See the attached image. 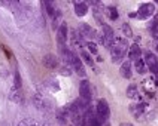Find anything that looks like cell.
<instances>
[{"label": "cell", "instance_id": "6da1fadb", "mask_svg": "<svg viewBox=\"0 0 158 126\" xmlns=\"http://www.w3.org/2000/svg\"><path fill=\"white\" fill-rule=\"evenodd\" d=\"M154 12H155L154 3H145V5L140 6V9L137 12V16H139L140 19H146V18H149L151 15H154Z\"/></svg>", "mask_w": 158, "mask_h": 126}, {"label": "cell", "instance_id": "7a4b0ae2", "mask_svg": "<svg viewBox=\"0 0 158 126\" xmlns=\"http://www.w3.org/2000/svg\"><path fill=\"white\" fill-rule=\"evenodd\" d=\"M145 64L149 67V70L152 73H155V74L158 73V58L154 54H151V52L145 54Z\"/></svg>", "mask_w": 158, "mask_h": 126}, {"label": "cell", "instance_id": "3957f363", "mask_svg": "<svg viewBox=\"0 0 158 126\" xmlns=\"http://www.w3.org/2000/svg\"><path fill=\"white\" fill-rule=\"evenodd\" d=\"M109 113H111V111H109V105H107V103H106L104 100H100V101L97 103V116L104 122V120H107Z\"/></svg>", "mask_w": 158, "mask_h": 126}, {"label": "cell", "instance_id": "277c9868", "mask_svg": "<svg viewBox=\"0 0 158 126\" xmlns=\"http://www.w3.org/2000/svg\"><path fill=\"white\" fill-rule=\"evenodd\" d=\"M57 42H58V46H66V42H67V24H61L58 31H57Z\"/></svg>", "mask_w": 158, "mask_h": 126}, {"label": "cell", "instance_id": "5b68a950", "mask_svg": "<svg viewBox=\"0 0 158 126\" xmlns=\"http://www.w3.org/2000/svg\"><path fill=\"white\" fill-rule=\"evenodd\" d=\"M79 95H81V98H84L87 101L91 100V86L88 80L81 82V85H79Z\"/></svg>", "mask_w": 158, "mask_h": 126}, {"label": "cell", "instance_id": "8992f818", "mask_svg": "<svg viewBox=\"0 0 158 126\" xmlns=\"http://www.w3.org/2000/svg\"><path fill=\"white\" fill-rule=\"evenodd\" d=\"M42 62H43V65H45L46 68H49V70H54L58 67V59L52 54H46L45 57L42 58Z\"/></svg>", "mask_w": 158, "mask_h": 126}, {"label": "cell", "instance_id": "52a82bcc", "mask_svg": "<svg viewBox=\"0 0 158 126\" xmlns=\"http://www.w3.org/2000/svg\"><path fill=\"white\" fill-rule=\"evenodd\" d=\"M119 74H121L124 79H130V77H131V62H130V61L122 62V65H121V68H119Z\"/></svg>", "mask_w": 158, "mask_h": 126}, {"label": "cell", "instance_id": "ba28073f", "mask_svg": "<svg viewBox=\"0 0 158 126\" xmlns=\"http://www.w3.org/2000/svg\"><path fill=\"white\" fill-rule=\"evenodd\" d=\"M79 33L82 36H85V37H94V36H96V31L91 28L88 24H85V23H82L79 25Z\"/></svg>", "mask_w": 158, "mask_h": 126}, {"label": "cell", "instance_id": "9c48e42d", "mask_svg": "<svg viewBox=\"0 0 158 126\" xmlns=\"http://www.w3.org/2000/svg\"><path fill=\"white\" fill-rule=\"evenodd\" d=\"M87 11H88V5L84 3V2H76L75 3V13L78 16H84L87 15Z\"/></svg>", "mask_w": 158, "mask_h": 126}, {"label": "cell", "instance_id": "30bf717a", "mask_svg": "<svg viewBox=\"0 0 158 126\" xmlns=\"http://www.w3.org/2000/svg\"><path fill=\"white\" fill-rule=\"evenodd\" d=\"M140 47H139V45H133L130 46V52H128V57H130V59H133V61H137V59H140Z\"/></svg>", "mask_w": 158, "mask_h": 126}, {"label": "cell", "instance_id": "8fae6325", "mask_svg": "<svg viewBox=\"0 0 158 126\" xmlns=\"http://www.w3.org/2000/svg\"><path fill=\"white\" fill-rule=\"evenodd\" d=\"M145 107H146L145 104H139V105L133 104V105H130V113L134 116V117H140V114L145 111Z\"/></svg>", "mask_w": 158, "mask_h": 126}, {"label": "cell", "instance_id": "7c38bea8", "mask_svg": "<svg viewBox=\"0 0 158 126\" xmlns=\"http://www.w3.org/2000/svg\"><path fill=\"white\" fill-rule=\"evenodd\" d=\"M82 37H84V36L81 34L79 31H75V30L72 31V42H73V45H75V46H79V47H81V46L84 45Z\"/></svg>", "mask_w": 158, "mask_h": 126}, {"label": "cell", "instance_id": "4fadbf2b", "mask_svg": "<svg viewBox=\"0 0 158 126\" xmlns=\"http://www.w3.org/2000/svg\"><path fill=\"white\" fill-rule=\"evenodd\" d=\"M9 98H11V101H13V103H21V101H23L21 93H20V89H17V88H13V89L11 91Z\"/></svg>", "mask_w": 158, "mask_h": 126}, {"label": "cell", "instance_id": "5bb4252c", "mask_svg": "<svg viewBox=\"0 0 158 126\" xmlns=\"http://www.w3.org/2000/svg\"><path fill=\"white\" fill-rule=\"evenodd\" d=\"M137 95H139L137 86H136V85H130V86L127 88V96L131 98V100H134V98H137Z\"/></svg>", "mask_w": 158, "mask_h": 126}, {"label": "cell", "instance_id": "9a60e30c", "mask_svg": "<svg viewBox=\"0 0 158 126\" xmlns=\"http://www.w3.org/2000/svg\"><path fill=\"white\" fill-rule=\"evenodd\" d=\"M134 67H136V71L140 73V74H143V73L146 71V64H145V61H142V59L134 61Z\"/></svg>", "mask_w": 158, "mask_h": 126}, {"label": "cell", "instance_id": "2e32d148", "mask_svg": "<svg viewBox=\"0 0 158 126\" xmlns=\"http://www.w3.org/2000/svg\"><path fill=\"white\" fill-rule=\"evenodd\" d=\"M33 104L37 108H43L45 107V100L40 96V95H34L33 96Z\"/></svg>", "mask_w": 158, "mask_h": 126}, {"label": "cell", "instance_id": "e0dca14e", "mask_svg": "<svg viewBox=\"0 0 158 126\" xmlns=\"http://www.w3.org/2000/svg\"><path fill=\"white\" fill-rule=\"evenodd\" d=\"M43 6H45L46 12H48V15L49 16H54L55 15V9H54V5H52V2H43Z\"/></svg>", "mask_w": 158, "mask_h": 126}, {"label": "cell", "instance_id": "ac0fdd59", "mask_svg": "<svg viewBox=\"0 0 158 126\" xmlns=\"http://www.w3.org/2000/svg\"><path fill=\"white\" fill-rule=\"evenodd\" d=\"M107 16L111 19H118V11L113 8V6H109L107 8Z\"/></svg>", "mask_w": 158, "mask_h": 126}, {"label": "cell", "instance_id": "d6986e66", "mask_svg": "<svg viewBox=\"0 0 158 126\" xmlns=\"http://www.w3.org/2000/svg\"><path fill=\"white\" fill-rule=\"evenodd\" d=\"M103 125V120L96 114V117H92L90 122H88V126H102Z\"/></svg>", "mask_w": 158, "mask_h": 126}, {"label": "cell", "instance_id": "ffe728a7", "mask_svg": "<svg viewBox=\"0 0 158 126\" xmlns=\"http://www.w3.org/2000/svg\"><path fill=\"white\" fill-rule=\"evenodd\" d=\"M13 79H15V82H13V88L20 89V88H21V76H20V71H18V70L15 71V77H13Z\"/></svg>", "mask_w": 158, "mask_h": 126}, {"label": "cell", "instance_id": "44dd1931", "mask_svg": "<svg viewBox=\"0 0 158 126\" xmlns=\"http://www.w3.org/2000/svg\"><path fill=\"white\" fill-rule=\"evenodd\" d=\"M81 57H82V59H84V61H85L88 65H92V58L90 57V54H88V52L82 51V52H81Z\"/></svg>", "mask_w": 158, "mask_h": 126}, {"label": "cell", "instance_id": "7402d4cb", "mask_svg": "<svg viewBox=\"0 0 158 126\" xmlns=\"http://www.w3.org/2000/svg\"><path fill=\"white\" fill-rule=\"evenodd\" d=\"M60 19H61V12L57 11L55 15H54V23H52V25H54V28H60V25H58V23H60Z\"/></svg>", "mask_w": 158, "mask_h": 126}, {"label": "cell", "instance_id": "603a6c76", "mask_svg": "<svg viewBox=\"0 0 158 126\" xmlns=\"http://www.w3.org/2000/svg\"><path fill=\"white\" fill-rule=\"evenodd\" d=\"M122 31H124V34L127 37H131L133 33H131V28H130V25L128 24H122Z\"/></svg>", "mask_w": 158, "mask_h": 126}, {"label": "cell", "instance_id": "cb8c5ba5", "mask_svg": "<svg viewBox=\"0 0 158 126\" xmlns=\"http://www.w3.org/2000/svg\"><path fill=\"white\" fill-rule=\"evenodd\" d=\"M87 47L90 49L91 54H97V52H99V51H97V45H96L94 42H88V43H87Z\"/></svg>", "mask_w": 158, "mask_h": 126}, {"label": "cell", "instance_id": "d4e9b609", "mask_svg": "<svg viewBox=\"0 0 158 126\" xmlns=\"http://www.w3.org/2000/svg\"><path fill=\"white\" fill-rule=\"evenodd\" d=\"M18 126H36V125L33 123V120H23V122H20Z\"/></svg>", "mask_w": 158, "mask_h": 126}, {"label": "cell", "instance_id": "484cf974", "mask_svg": "<svg viewBox=\"0 0 158 126\" xmlns=\"http://www.w3.org/2000/svg\"><path fill=\"white\" fill-rule=\"evenodd\" d=\"M61 73H63V76H70V70L69 68H63L61 70Z\"/></svg>", "mask_w": 158, "mask_h": 126}, {"label": "cell", "instance_id": "4316f807", "mask_svg": "<svg viewBox=\"0 0 158 126\" xmlns=\"http://www.w3.org/2000/svg\"><path fill=\"white\" fill-rule=\"evenodd\" d=\"M119 126H133V125H131V123H121Z\"/></svg>", "mask_w": 158, "mask_h": 126}, {"label": "cell", "instance_id": "83f0119b", "mask_svg": "<svg viewBox=\"0 0 158 126\" xmlns=\"http://www.w3.org/2000/svg\"><path fill=\"white\" fill-rule=\"evenodd\" d=\"M104 126H111V125H107V123H106V125H104Z\"/></svg>", "mask_w": 158, "mask_h": 126}, {"label": "cell", "instance_id": "f1b7e54d", "mask_svg": "<svg viewBox=\"0 0 158 126\" xmlns=\"http://www.w3.org/2000/svg\"><path fill=\"white\" fill-rule=\"evenodd\" d=\"M157 77H158V73H157Z\"/></svg>", "mask_w": 158, "mask_h": 126}, {"label": "cell", "instance_id": "f546056e", "mask_svg": "<svg viewBox=\"0 0 158 126\" xmlns=\"http://www.w3.org/2000/svg\"><path fill=\"white\" fill-rule=\"evenodd\" d=\"M157 39H158V37H157Z\"/></svg>", "mask_w": 158, "mask_h": 126}]
</instances>
